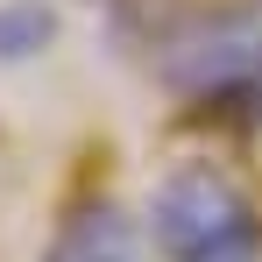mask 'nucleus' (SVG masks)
Instances as JSON below:
<instances>
[{
  "label": "nucleus",
  "mask_w": 262,
  "mask_h": 262,
  "mask_svg": "<svg viewBox=\"0 0 262 262\" xmlns=\"http://www.w3.org/2000/svg\"><path fill=\"white\" fill-rule=\"evenodd\" d=\"M149 241L163 262H262V206L213 163H170L149 191Z\"/></svg>",
  "instance_id": "f257e3e1"
},
{
  "label": "nucleus",
  "mask_w": 262,
  "mask_h": 262,
  "mask_svg": "<svg viewBox=\"0 0 262 262\" xmlns=\"http://www.w3.org/2000/svg\"><path fill=\"white\" fill-rule=\"evenodd\" d=\"M163 78L206 106H248V121H262V0L177 29L163 50Z\"/></svg>",
  "instance_id": "f03ea898"
},
{
  "label": "nucleus",
  "mask_w": 262,
  "mask_h": 262,
  "mask_svg": "<svg viewBox=\"0 0 262 262\" xmlns=\"http://www.w3.org/2000/svg\"><path fill=\"white\" fill-rule=\"evenodd\" d=\"M43 262H142V241H135V220L114 199H92V206H78L57 227Z\"/></svg>",
  "instance_id": "7ed1b4c3"
},
{
  "label": "nucleus",
  "mask_w": 262,
  "mask_h": 262,
  "mask_svg": "<svg viewBox=\"0 0 262 262\" xmlns=\"http://www.w3.org/2000/svg\"><path fill=\"white\" fill-rule=\"evenodd\" d=\"M57 43V7L50 0H0V64H29Z\"/></svg>",
  "instance_id": "20e7f679"
}]
</instances>
